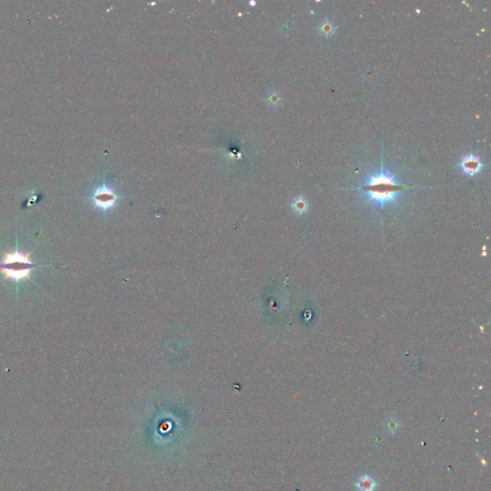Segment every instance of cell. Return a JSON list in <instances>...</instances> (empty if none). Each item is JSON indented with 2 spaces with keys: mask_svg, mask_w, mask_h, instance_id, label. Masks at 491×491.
I'll list each match as a JSON object with an SVG mask.
<instances>
[{
  "mask_svg": "<svg viewBox=\"0 0 491 491\" xmlns=\"http://www.w3.org/2000/svg\"><path fill=\"white\" fill-rule=\"evenodd\" d=\"M361 189L367 194L368 202L384 207L386 203H396L398 193L408 187L398 184L393 175L382 169L380 174L370 175L368 181Z\"/></svg>",
  "mask_w": 491,
  "mask_h": 491,
  "instance_id": "1",
  "label": "cell"
},
{
  "mask_svg": "<svg viewBox=\"0 0 491 491\" xmlns=\"http://www.w3.org/2000/svg\"><path fill=\"white\" fill-rule=\"evenodd\" d=\"M30 252L24 253L19 250L4 252L2 257L0 274L4 281H20L31 280V271L35 264L30 260Z\"/></svg>",
  "mask_w": 491,
  "mask_h": 491,
  "instance_id": "2",
  "label": "cell"
},
{
  "mask_svg": "<svg viewBox=\"0 0 491 491\" xmlns=\"http://www.w3.org/2000/svg\"><path fill=\"white\" fill-rule=\"evenodd\" d=\"M116 201V194L110 187L105 184L98 187L92 195V202L94 206L102 210H107L113 208Z\"/></svg>",
  "mask_w": 491,
  "mask_h": 491,
  "instance_id": "3",
  "label": "cell"
},
{
  "mask_svg": "<svg viewBox=\"0 0 491 491\" xmlns=\"http://www.w3.org/2000/svg\"><path fill=\"white\" fill-rule=\"evenodd\" d=\"M459 165H460L462 171L468 175H476L477 173H479L481 171V169L483 167V163L481 162L480 158L473 154H469V155L465 156L462 158Z\"/></svg>",
  "mask_w": 491,
  "mask_h": 491,
  "instance_id": "4",
  "label": "cell"
},
{
  "mask_svg": "<svg viewBox=\"0 0 491 491\" xmlns=\"http://www.w3.org/2000/svg\"><path fill=\"white\" fill-rule=\"evenodd\" d=\"M355 487L359 491H374L376 488V482L370 476L364 475L359 478Z\"/></svg>",
  "mask_w": 491,
  "mask_h": 491,
  "instance_id": "5",
  "label": "cell"
},
{
  "mask_svg": "<svg viewBox=\"0 0 491 491\" xmlns=\"http://www.w3.org/2000/svg\"><path fill=\"white\" fill-rule=\"evenodd\" d=\"M337 26L329 19L321 21L318 25V32L323 36H331L336 32Z\"/></svg>",
  "mask_w": 491,
  "mask_h": 491,
  "instance_id": "6",
  "label": "cell"
},
{
  "mask_svg": "<svg viewBox=\"0 0 491 491\" xmlns=\"http://www.w3.org/2000/svg\"><path fill=\"white\" fill-rule=\"evenodd\" d=\"M308 208H309L308 201L303 196H299V197L296 198L292 203L293 210L298 214H304L308 210Z\"/></svg>",
  "mask_w": 491,
  "mask_h": 491,
  "instance_id": "7",
  "label": "cell"
},
{
  "mask_svg": "<svg viewBox=\"0 0 491 491\" xmlns=\"http://www.w3.org/2000/svg\"><path fill=\"white\" fill-rule=\"evenodd\" d=\"M266 101L269 105L271 106H279V105H281L282 103V97H281V94L278 92V91H271L267 98H266Z\"/></svg>",
  "mask_w": 491,
  "mask_h": 491,
  "instance_id": "8",
  "label": "cell"
},
{
  "mask_svg": "<svg viewBox=\"0 0 491 491\" xmlns=\"http://www.w3.org/2000/svg\"><path fill=\"white\" fill-rule=\"evenodd\" d=\"M397 428H398V421H396L395 418H389L386 421V429L390 434L396 432Z\"/></svg>",
  "mask_w": 491,
  "mask_h": 491,
  "instance_id": "9",
  "label": "cell"
}]
</instances>
